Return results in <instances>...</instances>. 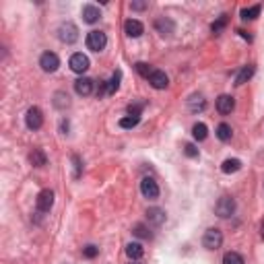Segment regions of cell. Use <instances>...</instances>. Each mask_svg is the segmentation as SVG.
I'll return each instance as SVG.
<instances>
[{"mask_svg":"<svg viewBox=\"0 0 264 264\" xmlns=\"http://www.w3.org/2000/svg\"><path fill=\"white\" fill-rule=\"evenodd\" d=\"M108 45V36L103 31H97V29H93V31H89L87 33V48L91 50V52H101L103 48Z\"/></svg>","mask_w":264,"mask_h":264,"instance_id":"cell-1","label":"cell"},{"mask_svg":"<svg viewBox=\"0 0 264 264\" xmlns=\"http://www.w3.org/2000/svg\"><path fill=\"white\" fill-rule=\"evenodd\" d=\"M223 244V233H221V229H217V227H211V229H206L204 231V237H202V246L206 250H217V248H221Z\"/></svg>","mask_w":264,"mask_h":264,"instance_id":"cell-2","label":"cell"},{"mask_svg":"<svg viewBox=\"0 0 264 264\" xmlns=\"http://www.w3.org/2000/svg\"><path fill=\"white\" fill-rule=\"evenodd\" d=\"M215 213H217V217H221V219H229V217L235 213V200L231 196H221L219 202L215 204Z\"/></svg>","mask_w":264,"mask_h":264,"instance_id":"cell-3","label":"cell"},{"mask_svg":"<svg viewBox=\"0 0 264 264\" xmlns=\"http://www.w3.org/2000/svg\"><path fill=\"white\" fill-rule=\"evenodd\" d=\"M58 38L64 43H75L78 39V27L75 25V23H71V21L62 23V25L58 27Z\"/></svg>","mask_w":264,"mask_h":264,"instance_id":"cell-4","label":"cell"},{"mask_svg":"<svg viewBox=\"0 0 264 264\" xmlns=\"http://www.w3.org/2000/svg\"><path fill=\"white\" fill-rule=\"evenodd\" d=\"M25 124H27V128L29 130H39L41 126H43V113L39 108H29L27 113H25Z\"/></svg>","mask_w":264,"mask_h":264,"instance_id":"cell-5","label":"cell"},{"mask_svg":"<svg viewBox=\"0 0 264 264\" xmlns=\"http://www.w3.org/2000/svg\"><path fill=\"white\" fill-rule=\"evenodd\" d=\"M39 66H41L43 73H56L60 66V58L54 52H43L41 58H39Z\"/></svg>","mask_w":264,"mask_h":264,"instance_id":"cell-6","label":"cell"},{"mask_svg":"<svg viewBox=\"0 0 264 264\" xmlns=\"http://www.w3.org/2000/svg\"><path fill=\"white\" fill-rule=\"evenodd\" d=\"M36 206L39 213H50L54 206V192L52 190H41L36 198Z\"/></svg>","mask_w":264,"mask_h":264,"instance_id":"cell-7","label":"cell"},{"mask_svg":"<svg viewBox=\"0 0 264 264\" xmlns=\"http://www.w3.org/2000/svg\"><path fill=\"white\" fill-rule=\"evenodd\" d=\"M68 66H71V71H75L76 75H83L87 68H89V58L83 54V52H76L71 56V60H68Z\"/></svg>","mask_w":264,"mask_h":264,"instance_id":"cell-8","label":"cell"},{"mask_svg":"<svg viewBox=\"0 0 264 264\" xmlns=\"http://www.w3.org/2000/svg\"><path fill=\"white\" fill-rule=\"evenodd\" d=\"M141 192H143V196L149 198V200L159 198V186H157V182H155L153 178H143V182H141Z\"/></svg>","mask_w":264,"mask_h":264,"instance_id":"cell-9","label":"cell"},{"mask_svg":"<svg viewBox=\"0 0 264 264\" xmlns=\"http://www.w3.org/2000/svg\"><path fill=\"white\" fill-rule=\"evenodd\" d=\"M75 91H76V95H81V97H87L93 93V81L87 76H81V78H76L75 81Z\"/></svg>","mask_w":264,"mask_h":264,"instance_id":"cell-10","label":"cell"},{"mask_svg":"<svg viewBox=\"0 0 264 264\" xmlns=\"http://www.w3.org/2000/svg\"><path fill=\"white\" fill-rule=\"evenodd\" d=\"M149 83H151L153 89L161 91V89H165V87L169 85V78H167V75H165L163 71H153L151 76H149Z\"/></svg>","mask_w":264,"mask_h":264,"instance_id":"cell-11","label":"cell"},{"mask_svg":"<svg viewBox=\"0 0 264 264\" xmlns=\"http://www.w3.org/2000/svg\"><path fill=\"white\" fill-rule=\"evenodd\" d=\"M235 108V99L231 95H221L219 99H217V112L223 113V116H227V113H231Z\"/></svg>","mask_w":264,"mask_h":264,"instance_id":"cell-12","label":"cell"},{"mask_svg":"<svg viewBox=\"0 0 264 264\" xmlns=\"http://www.w3.org/2000/svg\"><path fill=\"white\" fill-rule=\"evenodd\" d=\"M124 31H126V36H130V38H141L143 36V23L141 21H136V19H128L124 23Z\"/></svg>","mask_w":264,"mask_h":264,"instance_id":"cell-13","label":"cell"},{"mask_svg":"<svg viewBox=\"0 0 264 264\" xmlns=\"http://www.w3.org/2000/svg\"><path fill=\"white\" fill-rule=\"evenodd\" d=\"M147 219L151 225L159 227V225H163L165 223V211L163 209H157V206H153V209H149L147 211Z\"/></svg>","mask_w":264,"mask_h":264,"instance_id":"cell-14","label":"cell"},{"mask_svg":"<svg viewBox=\"0 0 264 264\" xmlns=\"http://www.w3.org/2000/svg\"><path fill=\"white\" fill-rule=\"evenodd\" d=\"M101 19V13H99V8L93 6V4H85L83 6V21L89 23V25H93V23H97Z\"/></svg>","mask_w":264,"mask_h":264,"instance_id":"cell-15","label":"cell"},{"mask_svg":"<svg viewBox=\"0 0 264 264\" xmlns=\"http://www.w3.org/2000/svg\"><path fill=\"white\" fill-rule=\"evenodd\" d=\"M155 29H157L159 33H161V36H169V33H174L176 25H174V21H171V19L161 17V19H157V21H155Z\"/></svg>","mask_w":264,"mask_h":264,"instance_id":"cell-16","label":"cell"},{"mask_svg":"<svg viewBox=\"0 0 264 264\" xmlns=\"http://www.w3.org/2000/svg\"><path fill=\"white\" fill-rule=\"evenodd\" d=\"M254 71H256V68L252 66V64L242 66V71H239V73H237V76H235V85H237V87H242L244 83H248L250 78L254 76Z\"/></svg>","mask_w":264,"mask_h":264,"instance_id":"cell-17","label":"cell"},{"mask_svg":"<svg viewBox=\"0 0 264 264\" xmlns=\"http://www.w3.org/2000/svg\"><path fill=\"white\" fill-rule=\"evenodd\" d=\"M143 254H145V248L139 242H130L128 246H126V256H128L130 260H141Z\"/></svg>","mask_w":264,"mask_h":264,"instance_id":"cell-18","label":"cell"},{"mask_svg":"<svg viewBox=\"0 0 264 264\" xmlns=\"http://www.w3.org/2000/svg\"><path fill=\"white\" fill-rule=\"evenodd\" d=\"M29 161L33 167H43L45 163H48V157H45V153L41 151V149H33V151L29 153Z\"/></svg>","mask_w":264,"mask_h":264,"instance_id":"cell-19","label":"cell"},{"mask_svg":"<svg viewBox=\"0 0 264 264\" xmlns=\"http://www.w3.org/2000/svg\"><path fill=\"white\" fill-rule=\"evenodd\" d=\"M188 108H190V112L198 113V112H202V110L206 108V101H204L202 95H192V97L188 99Z\"/></svg>","mask_w":264,"mask_h":264,"instance_id":"cell-20","label":"cell"},{"mask_svg":"<svg viewBox=\"0 0 264 264\" xmlns=\"http://www.w3.org/2000/svg\"><path fill=\"white\" fill-rule=\"evenodd\" d=\"M192 136H194V141H204L206 136H209V128H206V124H202V122H196L192 126Z\"/></svg>","mask_w":264,"mask_h":264,"instance_id":"cell-21","label":"cell"},{"mask_svg":"<svg viewBox=\"0 0 264 264\" xmlns=\"http://www.w3.org/2000/svg\"><path fill=\"white\" fill-rule=\"evenodd\" d=\"M239 169H242V161H239V159H225L223 165H221L223 174H235Z\"/></svg>","mask_w":264,"mask_h":264,"instance_id":"cell-22","label":"cell"},{"mask_svg":"<svg viewBox=\"0 0 264 264\" xmlns=\"http://www.w3.org/2000/svg\"><path fill=\"white\" fill-rule=\"evenodd\" d=\"M231 136H233V130H231V126L229 124H219L217 126V139L227 143V141H231Z\"/></svg>","mask_w":264,"mask_h":264,"instance_id":"cell-23","label":"cell"},{"mask_svg":"<svg viewBox=\"0 0 264 264\" xmlns=\"http://www.w3.org/2000/svg\"><path fill=\"white\" fill-rule=\"evenodd\" d=\"M258 15H260V4H254V6L242 8V19H244V21H254Z\"/></svg>","mask_w":264,"mask_h":264,"instance_id":"cell-24","label":"cell"},{"mask_svg":"<svg viewBox=\"0 0 264 264\" xmlns=\"http://www.w3.org/2000/svg\"><path fill=\"white\" fill-rule=\"evenodd\" d=\"M132 233H134L136 237H141V239H151V237H153V233L149 231V227H145L143 223H136V225L132 227Z\"/></svg>","mask_w":264,"mask_h":264,"instance_id":"cell-25","label":"cell"},{"mask_svg":"<svg viewBox=\"0 0 264 264\" xmlns=\"http://www.w3.org/2000/svg\"><path fill=\"white\" fill-rule=\"evenodd\" d=\"M71 106V101H68V95L62 93V91H58V93L54 95V108H58V110H64Z\"/></svg>","mask_w":264,"mask_h":264,"instance_id":"cell-26","label":"cell"},{"mask_svg":"<svg viewBox=\"0 0 264 264\" xmlns=\"http://www.w3.org/2000/svg\"><path fill=\"white\" fill-rule=\"evenodd\" d=\"M120 78H122V73L116 71L113 76L110 78V83H108V93H116V91L120 89Z\"/></svg>","mask_w":264,"mask_h":264,"instance_id":"cell-27","label":"cell"},{"mask_svg":"<svg viewBox=\"0 0 264 264\" xmlns=\"http://www.w3.org/2000/svg\"><path fill=\"white\" fill-rule=\"evenodd\" d=\"M223 264H246V260L237 254V252H227L223 256Z\"/></svg>","mask_w":264,"mask_h":264,"instance_id":"cell-28","label":"cell"},{"mask_svg":"<svg viewBox=\"0 0 264 264\" xmlns=\"http://www.w3.org/2000/svg\"><path fill=\"white\" fill-rule=\"evenodd\" d=\"M139 122H141V116H124L118 124H120V128H134Z\"/></svg>","mask_w":264,"mask_h":264,"instance_id":"cell-29","label":"cell"},{"mask_svg":"<svg viewBox=\"0 0 264 264\" xmlns=\"http://www.w3.org/2000/svg\"><path fill=\"white\" fill-rule=\"evenodd\" d=\"M134 71L139 73L141 76L149 78V76H151V73H153V68H151V64H147V62H136L134 64Z\"/></svg>","mask_w":264,"mask_h":264,"instance_id":"cell-30","label":"cell"},{"mask_svg":"<svg viewBox=\"0 0 264 264\" xmlns=\"http://www.w3.org/2000/svg\"><path fill=\"white\" fill-rule=\"evenodd\" d=\"M225 25H227V15H221V17L211 25V29H213V33H221Z\"/></svg>","mask_w":264,"mask_h":264,"instance_id":"cell-31","label":"cell"},{"mask_svg":"<svg viewBox=\"0 0 264 264\" xmlns=\"http://www.w3.org/2000/svg\"><path fill=\"white\" fill-rule=\"evenodd\" d=\"M184 155L190 157V159H196L198 157V149L194 147L192 143H188V145H184Z\"/></svg>","mask_w":264,"mask_h":264,"instance_id":"cell-32","label":"cell"},{"mask_svg":"<svg viewBox=\"0 0 264 264\" xmlns=\"http://www.w3.org/2000/svg\"><path fill=\"white\" fill-rule=\"evenodd\" d=\"M99 254V248L97 246H85L83 248V256L85 258H95Z\"/></svg>","mask_w":264,"mask_h":264,"instance_id":"cell-33","label":"cell"},{"mask_svg":"<svg viewBox=\"0 0 264 264\" xmlns=\"http://www.w3.org/2000/svg\"><path fill=\"white\" fill-rule=\"evenodd\" d=\"M73 163H75V169H76V171H75V176L78 178V176H81V159H78V157L75 155V157H73Z\"/></svg>","mask_w":264,"mask_h":264,"instance_id":"cell-34","label":"cell"},{"mask_svg":"<svg viewBox=\"0 0 264 264\" xmlns=\"http://www.w3.org/2000/svg\"><path fill=\"white\" fill-rule=\"evenodd\" d=\"M130 8H132V10H145V8H147V2H132Z\"/></svg>","mask_w":264,"mask_h":264,"instance_id":"cell-35","label":"cell"},{"mask_svg":"<svg viewBox=\"0 0 264 264\" xmlns=\"http://www.w3.org/2000/svg\"><path fill=\"white\" fill-rule=\"evenodd\" d=\"M260 235H262V239H264V221H262V225H260Z\"/></svg>","mask_w":264,"mask_h":264,"instance_id":"cell-36","label":"cell"},{"mask_svg":"<svg viewBox=\"0 0 264 264\" xmlns=\"http://www.w3.org/2000/svg\"><path fill=\"white\" fill-rule=\"evenodd\" d=\"M132 264H134V262H132Z\"/></svg>","mask_w":264,"mask_h":264,"instance_id":"cell-37","label":"cell"}]
</instances>
